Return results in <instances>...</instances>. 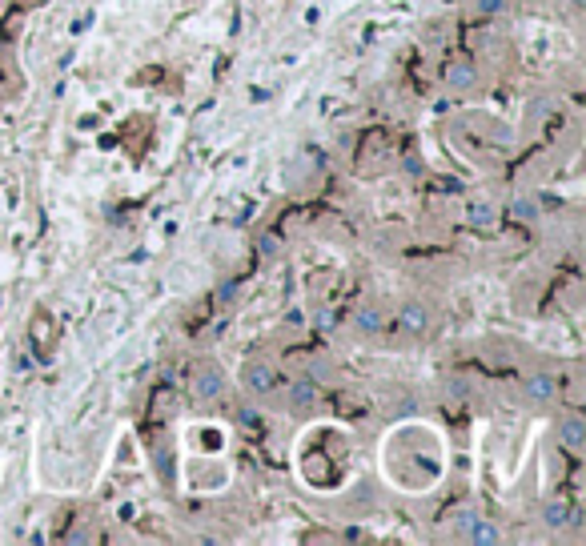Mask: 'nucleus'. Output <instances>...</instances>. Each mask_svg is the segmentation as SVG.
I'll use <instances>...</instances> for the list:
<instances>
[{"mask_svg": "<svg viewBox=\"0 0 586 546\" xmlns=\"http://www.w3.org/2000/svg\"><path fill=\"white\" fill-rule=\"evenodd\" d=\"M225 390H229L225 370H221L217 362H201V366H197V374H193V394H197L201 402H221V398H225Z\"/></svg>", "mask_w": 586, "mask_h": 546, "instance_id": "obj_1", "label": "nucleus"}, {"mask_svg": "<svg viewBox=\"0 0 586 546\" xmlns=\"http://www.w3.org/2000/svg\"><path fill=\"white\" fill-rule=\"evenodd\" d=\"M522 398H526L530 406H550V402L558 398V378L546 374V370L526 374V378H522Z\"/></svg>", "mask_w": 586, "mask_h": 546, "instance_id": "obj_2", "label": "nucleus"}, {"mask_svg": "<svg viewBox=\"0 0 586 546\" xmlns=\"http://www.w3.org/2000/svg\"><path fill=\"white\" fill-rule=\"evenodd\" d=\"M554 438H558L562 450L582 454V450H586V418H582V414H562V418L554 422Z\"/></svg>", "mask_w": 586, "mask_h": 546, "instance_id": "obj_3", "label": "nucleus"}, {"mask_svg": "<svg viewBox=\"0 0 586 546\" xmlns=\"http://www.w3.org/2000/svg\"><path fill=\"white\" fill-rule=\"evenodd\" d=\"M241 386H245V394L265 398V394H273V386H277V370H273L269 362H245V370H241Z\"/></svg>", "mask_w": 586, "mask_h": 546, "instance_id": "obj_4", "label": "nucleus"}, {"mask_svg": "<svg viewBox=\"0 0 586 546\" xmlns=\"http://www.w3.org/2000/svg\"><path fill=\"white\" fill-rule=\"evenodd\" d=\"M398 326L406 330V334H414V338H422L430 326H434V310L422 302V298H410L406 306H402V314H398Z\"/></svg>", "mask_w": 586, "mask_h": 546, "instance_id": "obj_5", "label": "nucleus"}, {"mask_svg": "<svg viewBox=\"0 0 586 546\" xmlns=\"http://www.w3.org/2000/svg\"><path fill=\"white\" fill-rule=\"evenodd\" d=\"M538 518H542L546 530H566V526L578 522V510H574L566 498H546L542 510H538Z\"/></svg>", "mask_w": 586, "mask_h": 546, "instance_id": "obj_6", "label": "nucleus"}, {"mask_svg": "<svg viewBox=\"0 0 586 546\" xmlns=\"http://www.w3.org/2000/svg\"><path fill=\"white\" fill-rule=\"evenodd\" d=\"M462 538H466V542H474V546H498L506 534H502V526H498V522H490V518H482V514H478V518L462 530Z\"/></svg>", "mask_w": 586, "mask_h": 546, "instance_id": "obj_7", "label": "nucleus"}, {"mask_svg": "<svg viewBox=\"0 0 586 546\" xmlns=\"http://www.w3.org/2000/svg\"><path fill=\"white\" fill-rule=\"evenodd\" d=\"M285 398H289V410H314L318 406V382L314 378H302V382H293L289 390H285Z\"/></svg>", "mask_w": 586, "mask_h": 546, "instance_id": "obj_8", "label": "nucleus"}, {"mask_svg": "<svg viewBox=\"0 0 586 546\" xmlns=\"http://www.w3.org/2000/svg\"><path fill=\"white\" fill-rule=\"evenodd\" d=\"M478 85V69L470 65V61H454L450 69H446V89L450 93H470Z\"/></svg>", "mask_w": 586, "mask_h": 546, "instance_id": "obj_9", "label": "nucleus"}, {"mask_svg": "<svg viewBox=\"0 0 586 546\" xmlns=\"http://www.w3.org/2000/svg\"><path fill=\"white\" fill-rule=\"evenodd\" d=\"M354 330L366 334V338H374V334L386 330V314H382L374 302H366V306H358V314H354Z\"/></svg>", "mask_w": 586, "mask_h": 546, "instance_id": "obj_10", "label": "nucleus"}, {"mask_svg": "<svg viewBox=\"0 0 586 546\" xmlns=\"http://www.w3.org/2000/svg\"><path fill=\"white\" fill-rule=\"evenodd\" d=\"M466 217H470V225H478V229H490V225L498 221V209H494V201H486V197H474V201L466 205Z\"/></svg>", "mask_w": 586, "mask_h": 546, "instance_id": "obj_11", "label": "nucleus"}, {"mask_svg": "<svg viewBox=\"0 0 586 546\" xmlns=\"http://www.w3.org/2000/svg\"><path fill=\"white\" fill-rule=\"evenodd\" d=\"M510 213H514V221H526V225H534V221L542 217V209H538V197H530V193H522V197H514V205H510Z\"/></svg>", "mask_w": 586, "mask_h": 546, "instance_id": "obj_12", "label": "nucleus"}, {"mask_svg": "<svg viewBox=\"0 0 586 546\" xmlns=\"http://www.w3.org/2000/svg\"><path fill=\"white\" fill-rule=\"evenodd\" d=\"M506 9H510V0H470V13H474V17H482V21L502 17Z\"/></svg>", "mask_w": 586, "mask_h": 546, "instance_id": "obj_13", "label": "nucleus"}, {"mask_svg": "<svg viewBox=\"0 0 586 546\" xmlns=\"http://www.w3.org/2000/svg\"><path fill=\"white\" fill-rule=\"evenodd\" d=\"M153 458H157V474H161V482H169V478H173V454H169L165 446H157Z\"/></svg>", "mask_w": 586, "mask_h": 546, "instance_id": "obj_14", "label": "nucleus"}, {"mask_svg": "<svg viewBox=\"0 0 586 546\" xmlns=\"http://www.w3.org/2000/svg\"><path fill=\"white\" fill-rule=\"evenodd\" d=\"M474 518H478V510H474V506H462V510H458V514L450 518V526H454V534H462V530H466V526H470Z\"/></svg>", "mask_w": 586, "mask_h": 546, "instance_id": "obj_15", "label": "nucleus"}, {"mask_svg": "<svg viewBox=\"0 0 586 546\" xmlns=\"http://www.w3.org/2000/svg\"><path fill=\"white\" fill-rule=\"evenodd\" d=\"M446 390H450V398H458V402H462V398L470 394V382H466V378H450V382H446Z\"/></svg>", "mask_w": 586, "mask_h": 546, "instance_id": "obj_16", "label": "nucleus"}, {"mask_svg": "<svg viewBox=\"0 0 586 546\" xmlns=\"http://www.w3.org/2000/svg\"><path fill=\"white\" fill-rule=\"evenodd\" d=\"M334 370H330V362H310V378L314 382H322V378H330Z\"/></svg>", "mask_w": 586, "mask_h": 546, "instance_id": "obj_17", "label": "nucleus"}, {"mask_svg": "<svg viewBox=\"0 0 586 546\" xmlns=\"http://www.w3.org/2000/svg\"><path fill=\"white\" fill-rule=\"evenodd\" d=\"M237 422L249 426V430H257V414H253V410H237Z\"/></svg>", "mask_w": 586, "mask_h": 546, "instance_id": "obj_18", "label": "nucleus"}, {"mask_svg": "<svg viewBox=\"0 0 586 546\" xmlns=\"http://www.w3.org/2000/svg\"><path fill=\"white\" fill-rule=\"evenodd\" d=\"M570 9H574V13H582V9H586V0H570Z\"/></svg>", "mask_w": 586, "mask_h": 546, "instance_id": "obj_19", "label": "nucleus"}]
</instances>
